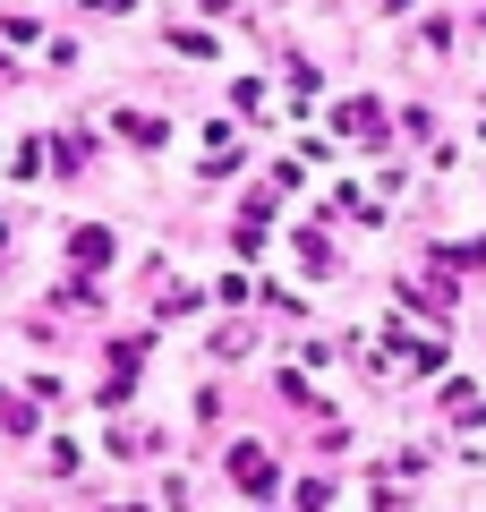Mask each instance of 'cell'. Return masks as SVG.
<instances>
[{
    "label": "cell",
    "mask_w": 486,
    "mask_h": 512,
    "mask_svg": "<svg viewBox=\"0 0 486 512\" xmlns=\"http://www.w3.org/2000/svg\"><path fill=\"white\" fill-rule=\"evenodd\" d=\"M231 478H248V487H265L273 470H265V453H231Z\"/></svg>",
    "instance_id": "obj_1"
}]
</instances>
